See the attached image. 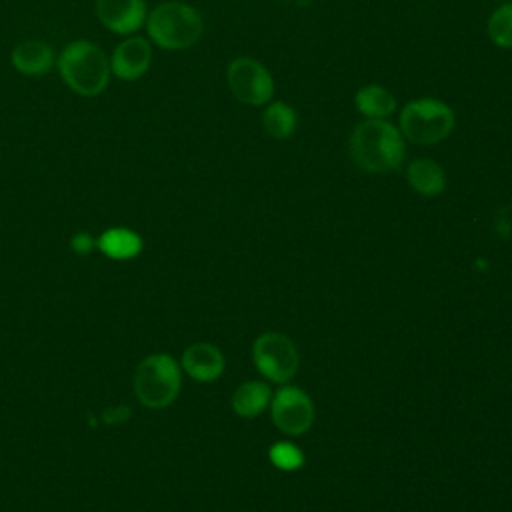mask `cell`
Here are the masks:
<instances>
[{"mask_svg":"<svg viewBox=\"0 0 512 512\" xmlns=\"http://www.w3.org/2000/svg\"><path fill=\"white\" fill-rule=\"evenodd\" d=\"M348 154L362 172H392L404 164L406 138L388 118H364L350 132Z\"/></svg>","mask_w":512,"mask_h":512,"instance_id":"6da1fadb","label":"cell"},{"mask_svg":"<svg viewBox=\"0 0 512 512\" xmlns=\"http://www.w3.org/2000/svg\"><path fill=\"white\" fill-rule=\"evenodd\" d=\"M56 66L64 84L86 98L102 94L112 74L110 58L90 40H74L66 44L56 58Z\"/></svg>","mask_w":512,"mask_h":512,"instance_id":"7a4b0ae2","label":"cell"},{"mask_svg":"<svg viewBox=\"0 0 512 512\" xmlns=\"http://www.w3.org/2000/svg\"><path fill=\"white\" fill-rule=\"evenodd\" d=\"M148 40L162 50H186L194 46L204 32L202 14L188 2L164 0L146 16Z\"/></svg>","mask_w":512,"mask_h":512,"instance_id":"3957f363","label":"cell"},{"mask_svg":"<svg viewBox=\"0 0 512 512\" xmlns=\"http://www.w3.org/2000/svg\"><path fill=\"white\" fill-rule=\"evenodd\" d=\"M398 128L406 142L416 146H434L454 132L456 112L440 98L420 96L408 100L400 108Z\"/></svg>","mask_w":512,"mask_h":512,"instance_id":"277c9868","label":"cell"},{"mask_svg":"<svg viewBox=\"0 0 512 512\" xmlns=\"http://www.w3.org/2000/svg\"><path fill=\"white\" fill-rule=\"evenodd\" d=\"M182 386L180 364L164 352L146 356L134 372V394L140 404L152 410L170 406Z\"/></svg>","mask_w":512,"mask_h":512,"instance_id":"5b68a950","label":"cell"},{"mask_svg":"<svg viewBox=\"0 0 512 512\" xmlns=\"http://www.w3.org/2000/svg\"><path fill=\"white\" fill-rule=\"evenodd\" d=\"M226 84L232 96L246 106H266L274 100L276 84L270 70L256 58L238 56L226 68Z\"/></svg>","mask_w":512,"mask_h":512,"instance_id":"8992f818","label":"cell"},{"mask_svg":"<svg viewBox=\"0 0 512 512\" xmlns=\"http://www.w3.org/2000/svg\"><path fill=\"white\" fill-rule=\"evenodd\" d=\"M252 358L258 372L278 384L290 382L300 366L296 344L280 332H266L258 336L252 346Z\"/></svg>","mask_w":512,"mask_h":512,"instance_id":"52a82bcc","label":"cell"},{"mask_svg":"<svg viewBox=\"0 0 512 512\" xmlns=\"http://www.w3.org/2000/svg\"><path fill=\"white\" fill-rule=\"evenodd\" d=\"M272 420L286 436H300L314 424L312 398L298 386H282L272 398Z\"/></svg>","mask_w":512,"mask_h":512,"instance_id":"ba28073f","label":"cell"},{"mask_svg":"<svg viewBox=\"0 0 512 512\" xmlns=\"http://www.w3.org/2000/svg\"><path fill=\"white\" fill-rule=\"evenodd\" d=\"M96 18L104 28L120 36H132L146 24V0H96Z\"/></svg>","mask_w":512,"mask_h":512,"instance_id":"9c48e42d","label":"cell"},{"mask_svg":"<svg viewBox=\"0 0 512 512\" xmlns=\"http://www.w3.org/2000/svg\"><path fill=\"white\" fill-rule=\"evenodd\" d=\"M150 64H152V44L144 36H128L114 48L110 56L112 74L126 82H132L144 76Z\"/></svg>","mask_w":512,"mask_h":512,"instance_id":"30bf717a","label":"cell"},{"mask_svg":"<svg viewBox=\"0 0 512 512\" xmlns=\"http://www.w3.org/2000/svg\"><path fill=\"white\" fill-rule=\"evenodd\" d=\"M184 372L198 382H212L224 372V356L210 342H194L182 354Z\"/></svg>","mask_w":512,"mask_h":512,"instance_id":"8fae6325","label":"cell"},{"mask_svg":"<svg viewBox=\"0 0 512 512\" xmlns=\"http://www.w3.org/2000/svg\"><path fill=\"white\" fill-rule=\"evenodd\" d=\"M12 66L26 76H40L46 74L54 64L52 48L42 40H22L10 52Z\"/></svg>","mask_w":512,"mask_h":512,"instance_id":"7c38bea8","label":"cell"},{"mask_svg":"<svg viewBox=\"0 0 512 512\" xmlns=\"http://www.w3.org/2000/svg\"><path fill=\"white\" fill-rule=\"evenodd\" d=\"M406 180L410 188L426 198L438 196L446 188V172L432 158H414L406 166Z\"/></svg>","mask_w":512,"mask_h":512,"instance_id":"4fadbf2b","label":"cell"},{"mask_svg":"<svg viewBox=\"0 0 512 512\" xmlns=\"http://www.w3.org/2000/svg\"><path fill=\"white\" fill-rule=\"evenodd\" d=\"M142 246L140 234L124 226L108 228L96 240V248L112 260H132L142 252Z\"/></svg>","mask_w":512,"mask_h":512,"instance_id":"5bb4252c","label":"cell"},{"mask_svg":"<svg viewBox=\"0 0 512 512\" xmlns=\"http://www.w3.org/2000/svg\"><path fill=\"white\" fill-rule=\"evenodd\" d=\"M354 108L364 118H390L398 110V102L386 86L366 84L356 90Z\"/></svg>","mask_w":512,"mask_h":512,"instance_id":"9a60e30c","label":"cell"},{"mask_svg":"<svg viewBox=\"0 0 512 512\" xmlns=\"http://www.w3.org/2000/svg\"><path fill=\"white\" fill-rule=\"evenodd\" d=\"M296 108L284 100H270L262 112V128L276 140H286L296 132Z\"/></svg>","mask_w":512,"mask_h":512,"instance_id":"2e32d148","label":"cell"},{"mask_svg":"<svg viewBox=\"0 0 512 512\" xmlns=\"http://www.w3.org/2000/svg\"><path fill=\"white\" fill-rule=\"evenodd\" d=\"M272 400V390L260 380L244 382L232 394V410L242 418L258 416Z\"/></svg>","mask_w":512,"mask_h":512,"instance_id":"e0dca14e","label":"cell"},{"mask_svg":"<svg viewBox=\"0 0 512 512\" xmlns=\"http://www.w3.org/2000/svg\"><path fill=\"white\" fill-rule=\"evenodd\" d=\"M486 34L498 48L512 50V2L498 4L486 22Z\"/></svg>","mask_w":512,"mask_h":512,"instance_id":"ac0fdd59","label":"cell"},{"mask_svg":"<svg viewBox=\"0 0 512 512\" xmlns=\"http://www.w3.org/2000/svg\"><path fill=\"white\" fill-rule=\"evenodd\" d=\"M270 462L284 472H294L304 466V454L302 450L292 442H276L268 450Z\"/></svg>","mask_w":512,"mask_h":512,"instance_id":"d6986e66","label":"cell"},{"mask_svg":"<svg viewBox=\"0 0 512 512\" xmlns=\"http://www.w3.org/2000/svg\"><path fill=\"white\" fill-rule=\"evenodd\" d=\"M70 248L74 254H80V256H86L90 254L94 248H96V240L92 234L88 232H76L72 238H70Z\"/></svg>","mask_w":512,"mask_h":512,"instance_id":"ffe728a7","label":"cell"},{"mask_svg":"<svg viewBox=\"0 0 512 512\" xmlns=\"http://www.w3.org/2000/svg\"><path fill=\"white\" fill-rule=\"evenodd\" d=\"M130 416H132V410H130L128 406H124V404H120V406H108V408H104V412H102V422L108 424V426H118V424L126 422Z\"/></svg>","mask_w":512,"mask_h":512,"instance_id":"44dd1931","label":"cell"}]
</instances>
